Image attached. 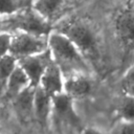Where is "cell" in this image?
<instances>
[{
	"instance_id": "obj_1",
	"label": "cell",
	"mask_w": 134,
	"mask_h": 134,
	"mask_svg": "<svg viewBox=\"0 0 134 134\" xmlns=\"http://www.w3.org/2000/svg\"><path fill=\"white\" fill-rule=\"evenodd\" d=\"M48 49L53 62L60 67L65 77L89 72L83 53L62 32L51 30L48 36Z\"/></svg>"
},
{
	"instance_id": "obj_2",
	"label": "cell",
	"mask_w": 134,
	"mask_h": 134,
	"mask_svg": "<svg viewBox=\"0 0 134 134\" xmlns=\"http://www.w3.org/2000/svg\"><path fill=\"white\" fill-rule=\"evenodd\" d=\"M57 31L65 35L85 58L97 54V37L92 26L80 19H68L60 22Z\"/></svg>"
},
{
	"instance_id": "obj_3",
	"label": "cell",
	"mask_w": 134,
	"mask_h": 134,
	"mask_svg": "<svg viewBox=\"0 0 134 134\" xmlns=\"http://www.w3.org/2000/svg\"><path fill=\"white\" fill-rule=\"evenodd\" d=\"M2 30L5 32L24 31L36 36L48 37L51 24L41 17L32 7L25 8L14 15L2 17Z\"/></svg>"
},
{
	"instance_id": "obj_4",
	"label": "cell",
	"mask_w": 134,
	"mask_h": 134,
	"mask_svg": "<svg viewBox=\"0 0 134 134\" xmlns=\"http://www.w3.org/2000/svg\"><path fill=\"white\" fill-rule=\"evenodd\" d=\"M10 35L9 53L17 60L41 53L48 49V37L36 36L24 31H14Z\"/></svg>"
},
{
	"instance_id": "obj_5",
	"label": "cell",
	"mask_w": 134,
	"mask_h": 134,
	"mask_svg": "<svg viewBox=\"0 0 134 134\" xmlns=\"http://www.w3.org/2000/svg\"><path fill=\"white\" fill-rule=\"evenodd\" d=\"M51 62L52 57L49 49H47L41 53H37L18 60V65L27 74L30 81V86L38 87L44 71Z\"/></svg>"
},
{
	"instance_id": "obj_6",
	"label": "cell",
	"mask_w": 134,
	"mask_h": 134,
	"mask_svg": "<svg viewBox=\"0 0 134 134\" xmlns=\"http://www.w3.org/2000/svg\"><path fill=\"white\" fill-rule=\"evenodd\" d=\"M64 83L65 76L60 67L52 60L44 71L39 86L52 97L53 95L64 92Z\"/></svg>"
},
{
	"instance_id": "obj_7",
	"label": "cell",
	"mask_w": 134,
	"mask_h": 134,
	"mask_svg": "<svg viewBox=\"0 0 134 134\" xmlns=\"http://www.w3.org/2000/svg\"><path fill=\"white\" fill-rule=\"evenodd\" d=\"M117 37L127 47H134V10H121L115 20Z\"/></svg>"
},
{
	"instance_id": "obj_8",
	"label": "cell",
	"mask_w": 134,
	"mask_h": 134,
	"mask_svg": "<svg viewBox=\"0 0 134 134\" xmlns=\"http://www.w3.org/2000/svg\"><path fill=\"white\" fill-rule=\"evenodd\" d=\"M52 110L57 115L71 125H79L80 119L73 109V98L66 92L52 96Z\"/></svg>"
},
{
	"instance_id": "obj_9",
	"label": "cell",
	"mask_w": 134,
	"mask_h": 134,
	"mask_svg": "<svg viewBox=\"0 0 134 134\" xmlns=\"http://www.w3.org/2000/svg\"><path fill=\"white\" fill-rule=\"evenodd\" d=\"M52 110V97L40 86L36 88L34 99V113L42 126H46Z\"/></svg>"
},
{
	"instance_id": "obj_10",
	"label": "cell",
	"mask_w": 134,
	"mask_h": 134,
	"mask_svg": "<svg viewBox=\"0 0 134 134\" xmlns=\"http://www.w3.org/2000/svg\"><path fill=\"white\" fill-rule=\"evenodd\" d=\"M66 0H34L31 7L50 24L62 14Z\"/></svg>"
},
{
	"instance_id": "obj_11",
	"label": "cell",
	"mask_w": 134,
	"mask_h": 134,
	"mask_svg": "<svg viewBox=\"0 0 134 134\" xmlns=\"http://www.w3.org/2000/svg\"><path fill=\"white\" fill-rule=\"evenodd\" d=\"M91 90V83L87 77V74H75L65 77L64 92L74 97H83L89 94Z\"/></svg>"
},
{
	"instance_id": "obj_12",
	"label": "cell",
	"mask_w": 134,
	"mask_h": 134,
	"mask_svg": "<svg viewBox=\"0 0 134 134\" xmlns=\"http://www.w3.org/2000/svg\"><path fill=\"white\" fill-rule=\"evenodd\" d=\"M30 86V81L25 71L17 65L14 71L9 74L6 80V94L7 96L15 98L21 91Z\"/></svg>"
},
{
	"instance_id": "obj_13",
	"label": "cell",
	"mask_w": 134,
	"mask_h": 134,
	"mask_svg": "<svg viewBox=\"0 0 134 134\" xmlns=\"http://www.w3.org/2000/svg\"><path fill=\"white\" fill-rule=\"evenodd\" d=\"M36 88L37 87L28 86L14 98L17 111L22 116H28L34 112V99Z\"/></svg>"
},
{
	"instance_id": "obj_14",
	"label": "cell",
	"mask_w": 134,
	"mask_h": 134,
	"mask_svg": "<svg viewBox=\"0 0 134 134\" xmlns=\"http://www.w3.org/2000/svg\"><path fill=\"white\" fill-rule=\"evenodd\" d=\"M32 0H0V15L9 16L31 7Z\"/></svg>"
},
{
	"instance_id": "obj_15",
	"label": "cell",
	"mask_w": 134,
	"mask_h": 134,
	"mask_svg": "<svg viewBox=\"0 0 134 134\" xmlns=\"http://www.w3.org/2000/svg\"><path fill=\"white\" fill-rule=\"evenodd\" d=\"M17 65H18V60L10 53H7L2 58H0V76L2 79L7 80L9 74L17 67Z\"/></svg>"
},
{
	"instance_id": "obj_16",
	"label": "cell",
	"mask_w": 134,
	"mask_h": 134,
	"mask_svg": "<svg viewBox=\"0 0 134 134\" xmlns=\"http://www.w3.org/2000/svg\"><path fill=\"white\" fill-rule=\"evenodd\" d=\"M119 113L121 117L127 121L134 120V96L126 94L121 99Z\"/></svg>"
},
{
	"instance_id": "obj_17",
	"label": "cell",
	"mask_w": 134,
	"mask_h": 134,
	"mask_svg": "<svg viewBox=\"0 0 134 134\" xmlns=\"http://www.w3.org/2000/svg\"><path fill=\"white\" fill-rule=\"evenodd\" d=\"M10 39H12V35L9 32L3 31L0 34V58L9 53Z\"/></svg>"
},
{
	"instance_id": "obj_18",
	"label": "cell",
	"mask_w": 134,
	"mask_h": 134,
	"mask_svg": "<svg viewBox=\"0 0 134 134\" xmlns=\"http://www.w3.org/2000/svg\"><path fill=\"white\" fill-rule=\"evenodd\" d=\"M132 84H134V65L127 70V72L125 73L121 80V86L124 89L131 86Z\"/></svg>"
},
{
	"instance_id": "obj_19",
	"label": "cell",
	"mask_w": 134,
	"mask_h": 134,
	"mask_svg": "<svg viewBox=\"0 0 134 134\" xmlns=\"http://www.w3.org/2000/svg\"><path fill=\"white\" fill-rule=\"evenodd\" d=\"M120 134H134V122L128 121L124 124L120 129Z\"/></svg>"
},
{
	"instance_id": "obj_20",
	"label": "cell",
	"mask_w": 134,
	"mask_h": 134,
	"mask_svg": "<svg viewBox=\"0 0 134 134\" xmlns=\"http://www.w3.org/2000/svg\"><path fill=\"white\" fill-rule=\"evenodd\" d=\"M84 134H103V133H102L100 131L96 130V129H93V128H88V129H85Z\"/></svg>"
},
{
	"instance_id": "obj_21",
	"label": "cell",
	"mask_w": 134,
	"mask_h": 134,
	"mask_svg": "<svg viewBox=\"0 0 134 134\" xmlns=\"http://www.w3.org/2000/svg\"><path fill=\"white\" fill-rule=\"evenodd\" d=\"M124 90H125L126 94H129V95H132V96H134V84H132L131 86H129V87L125 88Z\"/></svg>"
},
{
	"instance_id": "obj_22",
	"label": "cell",
	"mask_w": 134,
	"mask_h": 134,
	"mask_svg": "<svg viewBox=\"0 0 134 134\" xmlns=\"http://www.w3.org/2000/svg\"><path fill=\"white\" fill-rule=\"evenodd\" d=\"M1 32H3V30H2V17L0 15V34Z\"/></svg>"
},
{
	"instance_id": "obj_23",
	"label": "cell",
	"mask_w": 134,
	"mask_h": 134,
	"mask_svg": "<svg viewBox=\"0 0 134 134\" xmlns=\"http://www.w3.org/2000/svg\"><path fill=\"white\" fill-rule=\"evenodd\" d=\"M73 1H75V0H73Z\"/></svg>"
},
{
	"instance_id": "obj_24",
	"label": "cell",
	"mask_w": 134,
	"mask_h": 134,
	"mask_svg": "<svg viewBox=\"0 0 134 134\" xmlns=\"http://www.w3.org/2000/svg\"><path fill=\"white\" fill-rule=\"evenodd\" d=\"M32 1H34V0H32Z\"/></svg>"
}]
</instances>
